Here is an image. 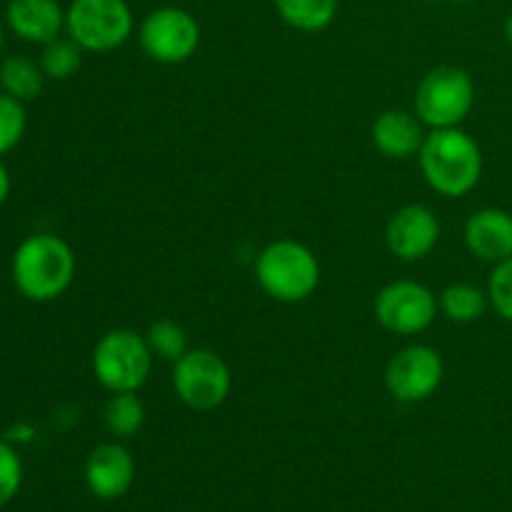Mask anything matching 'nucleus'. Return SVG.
<instances>
[{"label": "nucleus", "instance_id": "obj_7", "mask_svg": "<svg viewBox=\"0 0 512 512\" xmlns=\"http://www.w3.org/2000/svg\"><path fill=\"white\" fill-rule=\"evenodd\" d=\"M233 388L228 363L208 348L188 350L173 363V390L183 405L198 413L220 408Z\"/></svg>", "mask_w": 512, "mask_h": 512}, {"label": "nucleus", "instance_id": "obj_22", "mask_svg": "<svg viewBox=\"0 0 512 512\" xmlns=\"http://www.w3.org/2000/svg\"><path fill=\"white\" fill-rule=\"evenodd\" d=\"M25 128H28V115L23 100L0 90V155L10 153L23 140Z\"/></svg>", "mask_w": 512, "mask_h": 512}, {"label": "nucleus", "instance_id": "obj_3", "mask_svg": "<svg viewBox=\"0 0 512 512\" xmlns=\"http://www.w3.org/2000/svg\"><path fill=\"white\" fill-rule=\"evenodd\" d=\"M255 278L278 303H303L320 285L318 255L298 240H275L260 250Z\"/></svg>", "mask_w": 512, "mask_h": 512}, {"label": "nucleus", "instance_id": "obj_5", "mask_svg": "<svg viewBox=\"0 0 512 512\" xmlns=\"http://www.w3.org/2000/svg\"><path fill=\"white\" fill-rule=\"evenodd\" d=\"M133 28V10L125 0H73L65 10V33L88 53L118 50Z\"/></svg>", "mask_w": 512, "mask_h": 512}, {"label": "nucleus", "instance_id": "obj_25", "mask_svg": "<svg viewBox=\"0 0 512 512\" xmlns=\"http://www.w3.org/2000/svg\"><path fill=\"white\" fill-rule=\"evenodd\" d=\"M8 195H10V173L3 165V160H0V205L8 200Z\"/></svg>", "mask_w": 512, "mask_h": 512}, {"label": "nucleus", "instance_id": "obj_23", "mask_svg": "<svg viewBox=\"0 0 512 512\" xmlns=\"http://www.w3.org/2000/svg\"><path fill=\"white\" fill-rule=\"evenodd\" d=\"M23 485V460L18 450L0 438V510L18 495Z\"/></svg>", "mask_w": 512, "mask_h": 512}, {"label": "nucleus", "instance_id": "obj_10", "mask_svg": "<svg viewBox=\"0 0 512 512\" xmlns=\"http://www.w3.org/2000/svg\"><path fill=\"white\" fill-rule=\"evenodd\" d=\"M445 378V363L430 345H408L390 358L385 368L388 393L400 403H423L433 398Z\"/></svg>", "mask_w": 512, "mask_h": 512}, {"label": "nucleus", "instance_id": "obj_17", "mask_svg": "<svg viewBox=\"0 0 512 512\" xmlns=\"http://www.w3.org/2000/svg\"><path fill=\"white\" fill-rule=\"evenodd\" d=\"M43 83V68L28 55H8L0 63V88H3V93L23 100V103L38 98L43 93Z\"/></svg>", "mask_w": 512, "mask_h": 512}, {"label": "nucleus", "instance_id": "obj_15", "mask_svg": "<svg viewBox=\"0 0 512 512\" xmlns=\"http://www.w3.org/2000/svg\"><path fill=\"white\" fill-rule=\"evenodd\" d=\"M373 145L393 160H408L420 153L425 138V123L408 110H385L373 123Z\"/></svg>", "mask_w": 512, "mask_h": 512}, {"label": "nucleus", "instance_id": "obj_6", "mask_svg": "<svg viewBox=\"0 0 512 512\" xmlns=\"http://www.w3.org/2000/svg\"><path fill=\"white\" fill-rule=\"evenodd\" d=\"M475 105V83L458 65L433 68L418 85L415 115L428 128H458Z\"/></svg>", "mask_w": 512, "mask_h": 512}, {"label": "nucleus", "instance_id": "obj_16", "mask_svg": "<svg viewBox=\"0 0 512 512\" xmlns=\"http://www.w3.org/2000/svg\"><path fill=\"white\" fill-rule=\"evenodd\" d=\"M273 5L280 18L300 33H320L338 15V0H273Z\"/></svg>", "mask_w": 512, "mask_h": 512}, {"label": "nucleus", "instance_id": "obj_2", "mask_svg": "<svg viewBox=\"0 0 512 512\" xmlns=\"http://www.w3.org/2000/svg\"><path fill=\"white\" fill-rule=\"evenodd\" d=\"M418 158L430 188L445 198H465L483 175L480 145L460 128L428 133Z\"/></svg>", "mask_w": 512, "mask_h": 512}, {"label": "nucleus", "instance_id": "obj_18", "mask_svg": "<svg viewBox=\"0 0 512 512\" xmlns=\"http://www.w3.org/2000/svg\"><path fill=\"white\" fill-rule=\"evenodd\" d=\"M440 310L448 320L453 323H475L478 318H483L485 310H488L490 298L485 290H480L473 283H453L440 293L438 298Z\"/></svg>", "mask_w": 512, "mask_h": 512}, {"label": "nucleus", "instance_id": "obj_28", "mask_svg": "<svg viewBox=\"0 0 512 512\" xmlns=\"http://www.w3.org/2000/svg\"><path fill=\"white\" fill-rule=\"evenodd\" d=\"M455 3H473V0H455Z\"/></svg>", "mask_w": 512, "mask_h": 512}, {"label": "nucleus", "instance_id": "obj_12", "mask_svg": "<svg viewBox=\"0 0 512 512\" xmlns=\"http://www.w3.org/2000/svg\"><path fill=\"white\" fill-rule=\"evenodd\" d=\"M135 480V460L123 445L103 443L88 455L85 483L100 500L123 498Z\"/></svg>", "mask_w": 512, "mask_h": 512}, {"label": "nucleus", "instance_id": "obj_26", "mask_svg": "<svg viewBox=\"0 0 512 512\" xmlns=\"http://www.w3.org/2000/svg\"><path fill=\"white\" fill-rule=\"evenodd\" d=\"M505 38H508V43L512 48V13L508 15V20H505Z\"/></svg>", "mask_w": 512, "mask_h": 512}, {"label": "nucleus", "instance_id": "obj_27", "mask_svg": "<svg viewBox=\"0 0 512 512\" xmlns=\"http://www.w3.org/2000/svg\"><path fill=\"white\" fill-rule=\"evenodd\" d=\"M3 43H5V33H3V23H0V53H3Z\"/></svg>", "mask_w": 512, "mask_h": 512}, {"label": "nucleus", "instance_id": "obj_11", "mask_svg": "<svg viewBox=\"0 0 512 512\" xmlns=\"http://www.w3.org/2000/svg\"><path fill=\"white\" fill-rule=\"evenodd\" d=\"M440 240V220L428 205L413 203L395 210L385 228V243L398 260L415 263L428 258Z\"/></svg>", "mask_w": 512, "mask_h": 512}, {"label": "nucleus", "instance_id": "obj_1", "mask_svg": "<svg viewBox=\"0 0 512 512\" xmlns=\"http://www.w3.org/2000/svg\"><path fill=\"white\" fill-rule=\"evenodd\" d=\"M75 268V253L63 238L53 233H35L15 248L10 275L25 300L50 303L73 285Z\"/></svg>", "mask_w": 512, "mask_h": 512}, {"label": "nucleus", "instance_id": "obj_13", "mask_svg": "<svg viewBox=\"0 0 512 512\" xmlns=\"http://www.w3.org/2000/svg\"><path fill=\"white\" fill-rule=\"evenodd\" d=\"M8 28L25 43L48 45L65 30V10L58 0H8Z\"/></svg>", "mask_w": 512, "mask_h": 512}, {"label": "nucleus", "instance_id": "obj_24", "mask_svg": "<svg viewBox=\"0 0 512 512\" xmlns=\"http://www.w3.org/2000/svg\"><path fill=\"white\" fill-rule=\"evenodd\" d=\"M488 298L495 313L512 323V255L493 268L488 283Z\"/></svg>", "mask_w": 512, "mask_h": 512}, {"label": "nucleus", "instance_id": "obj_20", "mask_svg": "<svg viewBox=\"0 0 512 512\" xmlns=\"http://www.w3.org/2000/svg\"><path fill=\"white\" fill-rule=\"evenodd\" d=\"M83 65V48L70 38H55L48 45H43L40 53V68L45 78L50 80H68Z\"/></svg>", "mask_w": 512, "mask_h": 512}, {"label": "nucleus", "instance_id": "obj_14", "mask_svg": "<svg viewBox=\"0 0 512 512\" xmlns=\"http://www.w3.org/2000/svg\"><path fill=\"white\" fill-rule=\"evenodd\" d=\"M465 245L483 263H503L512 255V215L500 208L475 210L465 223Z\"/></svg>", "mask_w": 512, "mask_h": 512}, {"label": "nucleus", "instance_id": "obj_21", "mask_svg": "<svg viewBox=\"0 0 512 512\" xmlns=\"http://www.w3.org/2000/svg\"><path fill=\"white\" fill-rule=\"evenodd\" d=\"M145 340H148L153 355H160V358L170 360V363L180 360L190 350L188 333L175 320H158V323H153L148 333H145Z\"/></svg>", "mask_w": 512, "mask_h": 512}, {"label": "nucleus", "instance_id": "obj_4", "mask_svg": "<svg viewBox=\"0 0 512 512\" xmlns=\"http://www.w3.org/2000/svg\"><path fill=\"white\" fill-rule=\"evenodd\" d=\"M153 358L145 335L130 328L108 330L93 350L95 380L108 393H138L148 383Z\"/></svg>", "mask_w": 512, "mask_h": 512}, {"label": "nucleus", "instance_id": "obj_8", "mask_svg": "<svg viewBox=\"0 0 512 512\" xmlns=\"http://www.w3.org/2000/svg\"><path fill=\"white\" fill-rule=\"evenodd\" d=\"M140 48L150 60L163 65L185 63L200 45V25L193 13L178 5L150 10L138 30Z\"/></svg>", "mask_w": 512, "mask_h": 512}, {"label": "nucleus", "instance_id": "obj_9", "mask_svg": "<svg viewBox=\"0 0 512 512\" xmlns=\"http://www.w3.org/2000/svg\"><path fill=\"white\" fill-rule=\"evenodd\" d=\"M438 298L418 280H395L375 298V318L395 335H418L433 325L438 315Z\"/></svg>", "mask_w": 512, "mask_h": 512}, {"label": "nucleus", "instance_id": "obj_19", "mask_svg": "<svg viewBox=\"0 0 512 512\" xmlns=\"http://www.w3.org/2000/svg\"><path fill=\"white\" fill-rule=\"evenodd\" d=\"M103 423L113 438H135L145 423L143 400L138 398V393H113L105 403Z\"/></svg>", "mask_w": 512, "mask_h": 512}]
</instances>
